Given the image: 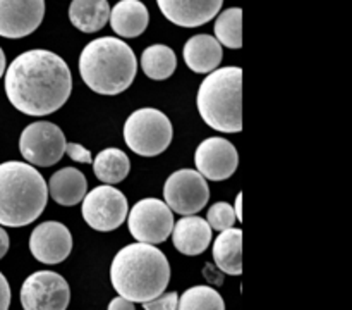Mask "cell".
<instances>
[{
  "label": "cell",
  "mask_w": 352,
  "mask_h": 310,
  "mask_svg": "<svg viewBox=\"0 0 352 310\" xmlns=\"http://www.w3.org/2000/svg\"><path fill=\"white\" fill-rule=\"evenodd\" d=\"M72 76L60 55L43 48L23 52L6 72V95L19 112L41 117L54 114L71 96Z\"/></svg>",
  "instance_id": "1"
},
{
  "label": "cell",
  "mask_w": 352,
  "mask_h": 310,
  "mask_svg": "<svg viewBox=\"0 0 352 310\" xmlns=\"http://www.w3.org/2000/svg\"><path fill=\"white\" fill-rule=\"evenodd\" d=\"M110 281L122 298L133 303L150 302L168 286L170 265L164 251L155 245H127L113 257Z\"/></svg>",
  "instance_id": "2"
},
{
  "label": "cell",
  "mask_w": 352,
  "mask_h": 310,
  "mask_svg": "<svg viewBox=\"0 0 352 310\" xmlns=\"http://www.w3.org/2000/svg\"><path fill=\"white\" fill-rule=\"evenodd\" d=\"M79 72L89 90L100 95H119L133 85L138 61L126 41L113 37L89 41L79 57Z\"/></svg>",
  "instance_id": "3"
},
{
  "label": "cell",
  "mask_w": 352,
  "mask_h": 310,
  "mask_svg": "<svg viewBox=\"0 0 352 310\" xmlns=\"http://www.w3.org/2000/svg\"><path fill=\"white\" fill-rule=\"evenodd\" d=\"M48 188L43 176L30 164H0V226L24 227L47 207Z\"/></svg>",
  "instance_id": "4"
},
{
  "label": "cell",
  "mask_w": 352,
  "mask_h": 310,
  "mask_svg": "<svg viewBox=\"0 0 352 310\" xmlns=\"http://www.w3.org/2000/svg\"><path fill=\"white\" fill-rule=\"evenodd\" d=\"M198 112L220 133L243 131V69L236 65L215 69L199 85Z\"/></svg>",
  "instance_id": "5"
},
{
  "label": "cell",
  "mask_w": 352,
  "mask_h": 310,
  "mask_svg": "<svg viewBox=\"0 0 352 310\" xmlns=\"http://www.w3.org/2000/svg\"><path fill=\"white\" fill-rule=\"evenodd\" d=\"M174 127L170 119L162 110L138 109L127 117L124 124L126 145L141 157H157L164 154L172 143Z\"/></svg>",
  "instance_id": "6"
},
{
  "label": "cell",
  "mask_w": 352,
  "mask_h": 310,
  "mask_svg": "<svg viewBox=\"0 0 352 310\" xmlns=\"http://www.w3.org/2000/svg\"><path fill=\"white\" fill-rule=\"evenodd\" d=\"M65 134L57 124L36 121L24 127L19 138V152L30 164L50 167L65 154Z\"/></svg>",
  "instance_id": "7"
},
{
  "label": "cell",
  "mask_w": 352,
  "mask_h": 310,
  "mask_svg": "<svg viewBox=\"0 0 352 310\" xmlns=\"http://www.w3.org/2000/svg\"><path fill=\"white\" fill-rule=\"evenodd\" d=\"M129 233L140 243H164L174 227V212L158 198H143L127 212Z\"/></svg>",
  "instance_id": "8"
},
{
  "label": "cell",
  "mask_w": 352,
  "mask_h": 310,
  "mask_svg": "<svg viewBox=\"0 0 352 310\" xmlns=\"http://www.w3.org/2000/svg\"><path fill=\"white\" fill-rule=\"evenodd\" d=\"M82 217L95 231L109 233L126 220L129 205L122 192L109 185L96 186L82 198Z\"/></svg>",
  "instance_id": "9"
},
{
  "label": "cell",
  "mask_w": 352,
  "mask_h": 310,
  "mask_svg": "<svg viewBox=\"0 0 352 310\" xmlns=\"http://www.w3.org/2000/svg\"><path fill=\"white\" fill-rule=\"evenodd\" d=\"M164 198L172 212L192 216L208 203V183L195 169H179L165 181Z\"/></svg>",
  "instance_id": "10"
},
{
  "label": "cell",
  "mask_w": 352,
  "mask_h": 310,
  "mask_svg": "<svg viewBox=\"0 0 352 310\" xmlns=\"http://www.w3.org/2000/svg\"><path fill=\"white\" fill-rule=\"evenodd\" d=\"M71 302L67 281L54 271H40L28 276L21 288L24 310H65Z\"/></svg>",
  "instance_id": "11"
},
{
  "label": "cell",
  "mask_w": 352,
  "mask_h": 310,
  "mask_svg": "<svg viewBox=\"0 0 352 310\" xmlns=\"http://www.w3.org/2000/svg\"><path fill=\"white\" fill-rule=\"evenodd\" d=\"M198 172L210 181H223L236 172L239 155L236 147L226 138H206L198 145L195 154Z\"/></svg>",
  "instance_id": "12"
},
{
  "label": "cell",
  "mask_w": 352,
  "mask_h": 310,
  "mask_svg": "<svg viewBox=\"0 0 352 310\" xmlns=\"http://www.w3.org/2000/svg\"><path fill=\"white\" fill-rule=\"evenodd\" d=\"M30 250L33 257L41 264H60L71 255V231L57 220H47V223L38 224L30 236Z\"/></svg>",
  "instance_id": "13"
},
{
  "label": "cell",
  "mask_w": 352,
  "mask_h": 310,
  "mask_svg": "<svg viewBox=\"0 0 352 310\" xmlns=\"http://www.w3.org/2000/svg\"><path fill=\"white\" fill-rule=\"evenodd\" d=\"M45 0H0V37L24 38L38 30Z\"/></svg>",
  "instance_id": "14"
},
{
  "label": "cell",
  "mask_w": 352,
  "mask_h": 310,
  "mask_svg": "<svg viewBox=\"0 0 352 310\" xmlns=\"http://www.w3.org/2000/svg\"><path fill=\"white\" fill-rule=\"evenodd\" d=\"M162 14L182 28H198L219 14L223 0H157Z\"/></svg>",
  "instance_id": "15"
},
{
  "label": "cell",
  "mask_w": 352,
  "mask_h": 310,
  "mask_svg": "<svg viewBox=\"0 0 352 310\" xmlns=\"http://www.w3.org/2000/svg\"><path fill=\"white\" fill-rule=\"evenodd\" d=\"M212 227L205 219L198 216H186L172 227L174 247L188 257L201 255L212 241Z\"/></svg>",
  "instance_id": "16"
},
{
  "label": "cell",
  "mask_w": 352,
  "mask_h": 310,
  "mask_svg": "<svg viewBox=\"0 0 352 310\" xmlns=\"http://www.w3.org/2000/svg\"><path fill=\"white\" fill-rule=\"evenodd\" d=\"M186 65L198 74H206L219 68L222 62V45L212 34H195L182 48Z\"/></svg>",
  "instance_id": "17"
},
{
  "label": "cell",
  "mask_w": 352,
  "mask_h": 310,
  "mask_svg": "<svg viewBox=\"0 0 352 310\" xmlns=\"http://www.w3.org/2000/svg\"><path fill=\"white\" fill-rule=\"evenodd\" d=\"M110 26L119 37L136 38L144 33L150 23V12L140 0H120L110 9Z\"/></svg>",
  "instance_id": "18"
},
{
  "label": "cell",
  "mask_w": 352,
  "mask_h": 310,
  "mask_svg": "<svg viewBox=\"0 0 352 310\" xmlns=\"http://www.w3.org/2000/svg\"><path fill=\"white\" fill-rule=\"evenodd\" d=\"M52 200L64 207L78 205L88 193V181L85 174L76 167H64L54 172L47 185Z\"/></svg>",
  "instance_id": "19"
},
{
  "label": "cell",
  "mask_w": 352,
  "mask_h": 310,
  "mask_svg": "<svg viewBox=\"0 0 352 310\" xmlns=\"http://www.w3.org/2000/svg\"><path fill=\"white\" fill-rule=\"evenodd\" d=\"M213 260L226 274H243V231L239 227L220 231L213 243Z\"/></svg>",
  "instance_id": "20"
},
{
  "label": "cell",
  "mask_w": 352,
  "mask_h": 310,
  "mask_svg": "<svg viewBox=\"0 0 352 310\" xmlns=\"http://www.w3.org/2000/svg\"><path fill=\"white\" fill-rule=\"evenodd\" d=\"M110 17V6L107 0H72L69 6V19L72 26L82 33H96Z\"/></svg>",
  "instance_id": "21"
},
{
  "label": "cell",
  "mask_w": 352,
  "mask_h": 310,
  "mask_svg": "<svg viewBox=\"0 0 352 310\" xmlns=\"http://www.w3.org/2000/svg\"><path fill=\"white\" fill-rule=\"evenodd\" d=\"M93 171L103 185H117L129 174L131 161L120 148H105L93 158Z\"/></svg>",
  "instance_id": "22"
},
{
  "label": "cell",
  "mask_w": 352,
  "mask_h": 310,
  "mask_svg": "<svg viewBox=\"0 0 352 310\" xmlns=\"http://www.w3.org/2000/svg\"><path fill=\"white\" fill-rule=\"evenodd\" d=\"M177 68V57L167 45H151L141 54V69L155 81H164L174 74Z\"/></svg>",
  "instance_id": "23"
},
{
  "label": "cell",
  "mask_w": 352,
  "mask_h": 310,
  "mask_svg": "<svg viewBox=\"0 0 352 310\" xmlns=\"http://www.w3.org/2000/svg\"><path fill=\"white\" fill-rule=\"evenodd\" d=\"M215 38L220 45L239 50L243 47V9L230 7L215 21Z\"/></svg>",
  "instance_id": "24"
},
{
  "label": "cell",
  "mask_w": 352,
  "mask_h": 310,
  "mask_svg": "<svg viewBox=\"0 0 352 310\" xmlns=\"http://www.w3.org/2000/svg\"><path fill=\"white\" fill-rule=\"evenodd\" d=\"M177 310H226V303L212 286H192L179 296Z\"/></svg>",
  "instance_id": "25"
},
{
  "label": "cell",
  "mask_w": 352,
  "mask_h": 310,
  "mask_svg": "<svg viewBox=\"0 0 352 310\" xmlns=\"http://www.w3.org/2000/svg\"><path fill=\"white\" fill-rule=\"evenodd\" d=\"M236 220L234 207L227 202H217L215 205L210 207L208 214H206V223L215 231H226L229 227H234Z\"/></svg>",
  "instance_id": "26"
},
{
  "label": "cell",
  "mask_w": 352,
  "mask_h": 310,
  "mask_svg": "<svg viewBox=\"0 0 352 310\" xmlns=\"http://www.w3.org/2000/svg\"><path fill=\"white\" fill-rule=\"evenodd\" d=\"M179 295L175 291L165 293V295L157 296L150 302L143 303L144 310H177Z\"/></svg>",
  "instance_id": "27"
},
{
  "label": "cell",
  "mask_w": 352,
  "mask_h": 310,
  "mask_svg": "<svg viewBox=\"0 0 352 310\" xmlns=\"http://www.w3.org/2000/svg\"><path fill=\"white\" fill-rule=\"evenodd\" d=\"M65 154L76 162H81V164H91L93 157L91 152L88 148L82 147L81 143H67L65 145Z\"/></svg>",
  "instance_id": "28"
},
{
  "label": "cell",
  "mask_w": 352,
  "mask_h": 310,
  "mask_svg": "<svg viewBox=\"0 0 352 310\" xmlns=\"http://www.w3.org/2000/svg\"><path fill=\"white\" fill-rule=\"evenodd\" d=\"M10 305V286L6 276L0 272V310H9Z\"/></svg>",
  "instance_id": "29"
},
{
  "label": "cell",
  "mask_w": 352,
  "mask_h": 310,
  "mask_svg": "<svg viewBox=\"0 0 352 310\" xmlns=\"http://www.w3.org/2000/svg\"><path fill=\"white\" fill-rule=\"evenodd\" d=\"M109 310H136L134 309V303L129 300L122 298V296H117L112 302L109 303Z\"/></svg>",
  "instance_id": "30"
},
{
  "label": "cell",
  "mask_w": 352,
  "mask_h": 310,
  "mask_svg": "<svg viewBox=\"0 0 352 310\" xmlns=\"http://www.w3.org/2000/svg\"><path fill=\"white\" fill-rule=\"evenodd\" d=\"M9 247H10L9 234H7V231L0 226V258H3V255L9 251Z\"/></svg>",
  "instance_id": "31"
},
{
  "label": "cell",
  "mask_w": 352,
  "mask_h": 310,
  "mask_svg": "<svg viewBox=\"0 0 352 310\" xmlns=\"http://www.w3.org/2000/svg\"><path fill=\"white\" fill-rule=\"evenodd\" d=\"M234 212H236V219L243 223V193H237L236 207H234Z\"/></svg>",
  "instance_id": "32"
},
{
  "label": "cell",
  "mask_w": 352,
  "mask_h": 310,
  "mask_svg": "<svg viewBox=\"0 0 352 310\" xmlns=\"http://www.w3.org/2000/svg\"><path fill=\"white\" fill-rule=\"evenodd\" d=\"M3 72H6V54H3V50L0 48V78L3 76Z\"/></svg>",
  "instance_id": "33"
}]
</instances>
